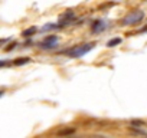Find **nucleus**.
I'll return each instance as SVG.
<instances>
[{"instance_id":"nucleus-12","label":"nucleus","mask_w":147,"mask_h":138,"mask_svg":"<svg viewBox=\"0 0 147 138\" xmlns=\"http://www.w3.org/2000/svg\"><path fill=\"white\" fill-rule=\"evenodd\" d=\"M140 32H141V33H143V32H147V26H146V27H143V29H141Z\"/></svg>"},{"instance_id":"nucleus-1","label":"nucleus","mask_w":147,"mask_h":138,"mask_svg":"<svg viewBox=\"0 0 147 138\" xmlns=\"http://www.w3.org/2000/svg\"><path fill=\"white\" fill-rule=\"evenodd\" d=\"M94 48V43H87V45H82V46H75V48H72L71 50H68V56L71 58H81L84 56L85 53H88L91 49Z\"/></svg>"},{"instance_id":"nucleus-6","label":"nucleus","mask_w":147,"mask_h":138,"mask_svg":"<svg viewBox=\"0 0 147 138\" xmlns=\"http://www.w3.org/2000/svg\"><path fill=\"white\" fill-rule=\"evenodd\" d=\"M120 43H121V39H120V38H114V39L108 40L107 46H108V48H114L115 45H120Z\"/></svg>"},{"instance_id":"nucleus-3","label":"nucleus","mask_w":147,"mask_h":138,"mask_svg":"<svg viewBox=\"0 0 147 138\" xmlns=\"http://www.w3.org/2000/svg\"><path fill=\"white\" fill-rule=\"evenodd\" d=\"M56 43H58V38H56V36H48V38L40 43V48H42V49H52V48L56 46Z\"/></svg>"},{"instance_id":"nucleus-2","label":"nucleus","mask_w":147,"mask_h":138,"mask_svg":"<svg viewBox=\"0 0 147 138\" xmlns=\"http://www.w3.org/2000/svg\"><path fill=\"white\" fill-rule=\"evenodd\" d=\"M144 17V12L141 10H136V12H131L130 15H127L124 19H123V25H134V23H138L141 22Z\"/></svg>"},{"instance_id":"nucleus-11","label":"nucleus","mask_w":147,"mask_h":138,"mask_svg":"<svg viewBox=\"0 0 147 138\" xmlns=\"http://www.w3.org/2000/svg\"><path fill=\"white\" fill-rule=\"evenodd\" d=\"M71 132H74V129H65V131H61V132H59V135H63V134H71Z\"/></svg>"},{"instance_id":"nucleus-4","label":"nucleus","mask_w":147,"mask_h":138,"mask_svg":"<svg viewBox=\"0 0 147 138\" xmlns=\"http://www.w3.org/2000/svg\"><path fill=\"white\" fill-rule=\"evenodd\" d=\"M105 27V25H104V22H101V20H97L94 25H92V30L94 32H100L101 29H104Z\"/></svg>"},{"instance_id":"nucleus-5","label":"nucleus","mask_w":147,"mask_h":138,"mask_svg":"<svg viewBox=\"0 0 147 138\" xmlns=\"http://www.w3.org/2000/svg\"><path fill=\"white\" fill-rule=\"evenodd\" d=\"M35 32H36V27H35V26H32V27H28V29H25V30L22 32V35H23L25 38H29V36L35 35Z\"/></svg>"},{"instance_id":"nucleus-8","label":"nucleus","mask_w":147,"mask_h":138,"mask_svg":"<svg viewBox=\"0 0 147 138\" xmlns=\"http://www.w3.org/2000/svg\"><path fill=\"white\" fill-rule=\"evenodd\" d=\"M51 29H56V25H45L42 27V30H51Z\"/></svg>"},{"instance_id":"nucleus-10","label":"nucleus","mask_w":147,"mask_h":138,"mask_svg":"<svg viewBox=\"0 0 147 138\" xmlns=\"http://www.w3.org/2000/svg\"><path fill=\"white\" fill-rule=\"evenodd\" d=\"M15 46H16V43H12V45H9L7 48H5V50H6V52H9V50H12V49H15Z\"/></svg>"},{"instance_id":"nucleus-7","label":"nucleus","mask_w":147,"mask_h":138,"mask_svg":"<svg viewBox=\"0 0 147 138\" xmlns=\"http://www.w3.org/2000/svg\"><path fill=\"white\" fill-rule=\"evenodd\" d=\"M30 59L29 58H22V59H16L15 60V65H25V63H28Z\"/></svg>"},{"instance_id":"nucleus-9","label":"nucleus","mask_w":147,"mask_h":138,"mask_svg":"<svg viewBox=\"0 0 147 138\" xmlns=\"http://www.w3.org/2000/svg\"><path fill=\"white\" fill-rule=\"evenodd\" d=\"M72 17H74V13L72 12H68V13L62 15V19H72Z\"/></svg>"}]
</instances>
